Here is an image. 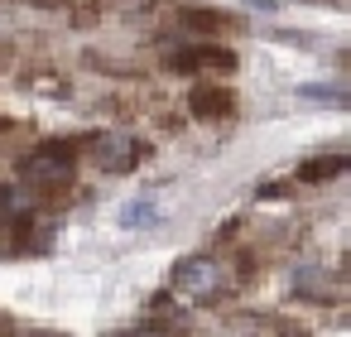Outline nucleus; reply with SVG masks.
Masks as SVG:
<instances>
[{"mask_svg":"<svg viewBox=\"0 0 351 337\" xmlns=\"http://www.w3.org/2000/svg\"><path fill=\"white\" fill-rule=\"evenodd\" d=\"M73 174H77L73 145H39L34 154L20 159V183H25L29 193H58V188H73Z\"/></svg>","mask_w":351,"mask_h":337,"instance_id":"f257e3e1","label":"nucleus"},{"mask_svg":"<svg viewBox=\"0 0 351 337\" xmlns=\"http://www.w3.org/2000/svg\"><path fill=\"white\" fill-rule=\"evenodd\" d=\"M169 284L188 303H212V299H221L231 289V275H226V265L217 255H188V260H178V270H173Z\"/></svg>","mask_w":351,"mask_h":337,"instance_id":"f03ea898","label":"nucleus"},{"mask_svg":"<svg viewBox=\"0 0 351 337\" xmlns=\"http://www.w3.org/2000/svg\"><path fill=\"white\" fill-rule=\"evenodd\" d=\"M92 164L101 174H130L140 164V140L125 135V130H106V135L92 140Z\"/></svg>","mask_w":351,"mask_h":337,"instance_id":"7ed1b4c3","label":"nucleus"},{"mask_svg":"<svg viewBox=\"0 0 351 337\" xmlns=\"http://www.w3.org/2000/svg\"><path fill=\"white\" fill-rule=\"evenodd\" d=\"M173 68H221V73H231L236 68V58L226 54V49H188V54H173Z\"/></svg>","mask_w":351,"mask_h":337,"instance_id":"20e7f679","label":"nucleus"},{"mask_svg":"<svg viewBox=\"0 0 351 337\" xmlns=\"http://www.w3.org/2000/svg\"><path fill=\"white\" fill-rule=\"evenodd\" d=\"M236 97L226 87H193V111L197 116H231Z\"/></svg>","mask_w":351,"mask_h":337,"instance_id":"39448f33","label":"nucleus"},{"mask_svg":"<svg viewBox=\"0 0 351 337\" xmlns=\"http://www.w3.org/2000/svg\"><path fill=\"white\" fill-rule=\"evenodd\" d=\"M341 169H346V154H317V159H308V164L298 169V178H303V183H317V178L341 174Z\"/></svg>","mask_w":351,"mask_h":337,"instance_id":"423d86ee","label":"nucleus"},{"mask_svg":"<svg viewBox=\"0 0 351 337\" xmlns=\"http://www.w3.org/2000/svg\"><path fill=\"white\" fill-rule=\"evenodd\" d=\"M293 294H308V299H322V294H327V279L317 275L313 260H303V265L293 270Z\"/></svg>","mask_w":351,"mask_h":337,"instance_id":"0eeeda50","label":"nucleus"},{"mask_svg":"<svg viewBox=\"0 0 351 337\" xmlns=\"http://www.w3.org/2000/svg\"><path fill=\"white\" fill-rule=\"evenodd\" d=\"M231 332H293V327L279 323V318H250V313H241V318H231Z\"/></svg>","mask_w":351,"mask_h":337,"instance_id":"6e6552de","label":"nucleus"},{"mask_svg":"<svg viewBox=\"0 0 351 337\" xmlns=\"http://www.w3.org/2000/svg\"><path fill=\"white\" fill-rule=\"evenodd\" d=\"M145 222H154V202H130L121 212V226H145Z\"/></svg>","mask_w":351,"mask_h":337,"instance_id":"1a4fd4ad","label":"nucleus"},{"mask_svg":"<svg viewBox=\"0 0 351 337\" xmlns=\"http://www.w3.org/2000/svg\"><path fill=\"white\" fill-rule=\"evenodd\" d=\"M111 5H121V10H149L154 0H111Z\"/></svg>","mask_w":351,"mask_h":337,"instance_id":"9d476101","label":"nucleus"},{"mask_svg":"<svg viewBox=\"0 0 351 337\" xmlns=\"http://www.w3.org/2000/svg\"><path fill=\"white\" fill-rule=\"evenodd\" d=\"M0 332H10V318H0Z\"/></svg>","mask_w":351,"mask_h":337,"instance_id":"9b49d317","label":"nucleus"}]
</instances>
